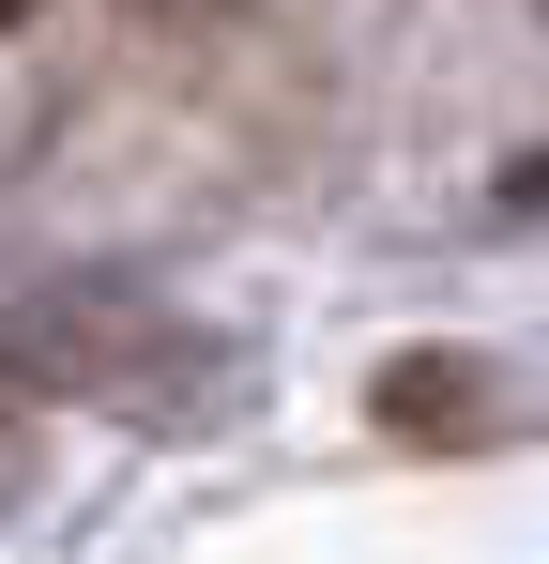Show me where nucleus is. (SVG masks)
I'll list each match as a JSON object with an SVG mask.
<instances>
[{
    "label": "nucleus",
    "mask_w": 549,
    "mask_h": 564,
    "mask_svg": "<svg viewBox=\"0 0 549 564\" xmlns=\"http://www.w3.org/2000/svg\"><path fill=\"white\" fill-rule=\"evenodd\" d=\"M15 15H31V0H0V31H15Z\"/></svg>",
    "instance_id": "2"
},
{
    "label": "nucleus",
    "mask_w": 549,
    "mask_h": 564,
    "mask_svg": "<svg viewBox=\"0 0 549 564\" xmlns=\"http://www.w3.org/2000/svg\"><path fill=\"white\" fill-rule=\"evenodd\" d=\"M381 427H397V443H488V427H519V397L473 381L458 351H412V367L381 381Z\"/></svg>",
    "instance_id": "1"
}]
</instances>
